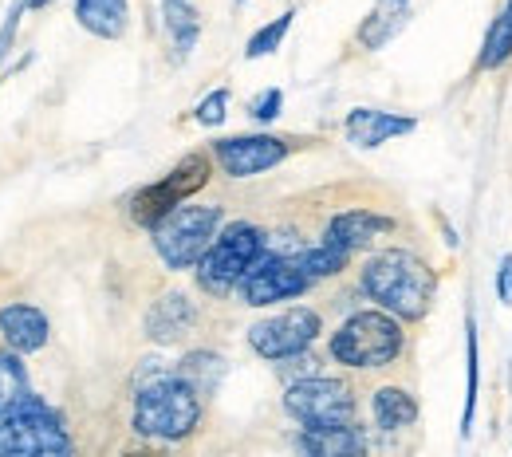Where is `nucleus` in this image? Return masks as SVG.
Here are the masks:
<instances>
[{"mask_svg": "<svg viewBox=\"0 0 512 457\" xmlns=\"http://www.w3.org/2000/svg\"><path fill=\"white\" fill-rule=\"evenodd\" d=\"M363 292L394 320H422L434 304L438 280L422 257L406 249H386L363 264Z\"/></svg>", "mask_w": 512, "mask_h": 457, "instance_id": "f257e3e1", "label": "nucleus"}, {"mask_svg": "<svg viewBox=\"0 0 512 457\" xmlns=\"http://www.w3.org/2000/svg\"><path fill=\"white\" fill-rule=\"evenodd\" d=\"M197 418H201V394L178 375L150 367L134 394V430L154 442H178L197 426Z\"/></svg>", "mask_w": 512, "mask_h": 457, "instance_id": "f03ea898", "label": "nucleus"}, {"mask_svg": "<svg viewBox=\"0 0 512 457\" xmlns=\"http://www.w3.org/2000/svg\"><path fill=\"white\" fill-rule=\"evenodd\" d=\"M0 457H75L64 418L36 394L0 414Z\"/></svg>", "mask_w": 512, "mask_h": 457, "instance_id": "7ed1b4c3", "label": "nucleus"}, {"mask_svg": "<svg viewBox=\"0 0 512 457\" xmlns=\"http://www.w3.org/2000/svg\"><path fill=\"white\" fill-rule=\"evenodd\" d=\"M268 233L256 229L253 221H233L217 233V241L209 245V253L197 264V284L209 296H229L233 288L245 284V276L253 272L264 257Z\"/></svg>", "mask_w": 512, "mask_h": 457, "instance_id": "20e7f679", "label": "nucleus"}, {"mask_svg": "<svg viewBox=\"0 0 512 457\" xmlns=\"http://www.w3.org/2000/svg\"><path fill=\"white\" fill-rule=\"evenodd\" d=\"M402 351V327L390 312H355L331 335V355L343 367H386Z\"/></svg>", "mask_w": 512, "mask_h": 457, "instance_id": "39448f33", "label": "nucleus"}, {"mask_svg": "<svg viewBox=\"0 0 512 457\" xmlns=\"http://www.w3.org/2000/svg\"><path fill=\"white\" fill-rule=\"evenodd\" d=\"M221 209L217 205H182L154 229V249L170 268H193L217 241Z\"/></svg>", "mask_w": 512, "mask_h": 457, "instance_id": "423d86ee", "label": "nucleus"}, {"mask_svg": "<svg viewBox=\"0 0 512 457\" xmlns=\"http://www.w3.org/2000/svg\"><path fill=\"white\" fill-rule=\"evenodd\" d=\"M209 182V158L205 154H186L162 182L138 190L130 201V217L142 225V229H158L174 209H182V201L193 197L197 190H205Z\"/></svg>", "mask_w": 512, "mask_h": 457, "instance_id": "0eeeda50", "label": "nucleus"}, {"mask_svg": "<svg viewBox=\"0 0 512 457\" xmlns=\"http://www.w3.org/2000/svg\"><path fill=\"white\" fill-rule=\"evenodd\" d=\"M284 410L304 426V430H320V426H351L355 422V394L343 379H300L284 394Z\"/></svg>", "mask_w": 512, "mask_h": 457, "instance_id": "6e6552de", "label": "nucleus"}, {"mask_svg": "<svg viewBox=\"0 0 512 457\" xmlns=\"http://www.w3.org/2000/svg\"><path fill=\"white\" fill-rule=\"evenodd\" d=\"M320 335V316L312 308H288L272 320H260L249 327V347H253L260 359H292V355H304Z\"/></svg>", "mask_w": 512, "mask_h": 457, "instance_id": "1a4fd4ad", "label": "nucleus"}, {"mask_svg": "<svg viewBox=\"0 0 512 457\" xmlns=\"http://www.w3.org/2000/svg\"><path fill=\"white\" fill-rule=\"evenodd\" d=\"M312 284H316V280L308 276L304 257H280V253H268V249H264L260 264H256L253 272L245 276V284H241V296H245V304H253V308H268V304L304 296Z\"/></svg>", "mask_w": 512, "mask_h": 457, "instance_id": "9d476101", "label": "nucleus"}, {"mask_svg": "<svg viewBox=\"0 0 512 457\" xmlns=\"http://www.w3.org/2000/svg\"><path fill=\"white\" fill-rule=\"evenodd\" d=\"M213 154L229 178H253L288 158V142L272 134H241V138H217Z\"/></svg>", "mask_w": 512, "mask_h": 457, "instance_id": "9b49d317", "label": "nucleus"}, {"mask_svg": "<svg viewBox=\"0 0 512 457\" xmlns=\"http://www.w3.org/2000/svg\"><path fill=\"white\" fill-rule=\"evenodd\" d=\"M390 229H394V221L383 217V213H375V209H347V213H335L327 221L323 245H331V249H339V253L351 257V253L367 249L371 241H379Z\"/></svg>", "mask_w": 512, "mask_h": 457, "instance_id": "f8f14e48", "label": "nucleus"}, {"mask_svg": "<svg viewBox=\"0 0 512 457\" xmlns=\"http://www.w3.org/2000/svg\"><path fill=\"white\" fill-rule=\"evenodd\" d=\"M197 324V308L186 292H166L154 300V308L146 312V335L154 343H178L186 339Z\"/></svg>", "mask_w": 512, "mask_h": 457, "instance_id": "ddd939ff", "label": "nucleus"}, {"mask_svg": "<svg viewBox=\"0 0 512 457\" xmlns=\"http://www.w3.org/2000/svg\"><path fill=\"white\" fill-rule=\"evenodd\" d=\"M0 335H4L8 351H16V355L40 351L48 343V316L32 304H4L0 308Z\"/></svg>", "mask_w": 512, "mask_h": 457, "instance_id": "4468645a", "label": "nucleus"}, {"mask_svg": "<svg viewBox=\"0 0 512 457\" xmlns=\"http://www.w3.org/2000/svg\"><path fill=\"white\" fill-rule=\"evenodd\" d=\"M414 131V119L406 115H390V111H375V107H359L347 115V142H355L359 150H375L398 134Z\"/></svg>", "mask_w": 512, "mask_h": 457, "instance_id": "2eb2a0df", "label": "nucleus"}, {"mask_svg": "<svg viewBox=\"0 0 512 457\" xmlns=\"http://www.w3.org/2000/svg\"><path fill=\"white\" fill-rule=\"evenodd\" d=\"M300 457H363L367 442L363 430L351 426H320V430H300Z\"/></svg>", "mask_w": 512, "mask_h": 457, "instance_id": "dca6fc26", "label": "nucleus"}, {"mask_svg": "<svg viewBox=\"0 0 512 457\" xmlns=\"http://www.w3.org/2000/svg\"><path fill=\"white\" fill-rule=\"evenodd\" d=\"M406 24H410V0H375V8L359 24V44L367 52H379Z\"/></svg>", "mask_w": 512, "mask_h": 457, "instance_id": "f3484780", "label": "nucleus"}, {"mask_svg": "<svg viewBox=\"0 0 512 457\" xmlns=\"http://www.w3.org/2000/svg\"><path fill=\"white\" fill-rule=\"evenodd\" d=\"M75 20L99 40H119L130 24V8L127 0H75Z\"/></svg>", "mask_w": 512, "mask_h": 457, "instance_id": "a211bd4d", "label": "nucleus"}, {"mask_svg": "<svg viewBox=\"0 0 512 457\" xmlns=\"http://www.w3.org/2000/svg\"><path fill=\"white\" fill-rule=\"evenodd\" d=\"M162 24H166V32L174 40V52L186 60L193 52V44H197V36H201L197 8H193L190 0H162Z\"/></svg>", "mask_w": 512, "mask_h": 457, "instance_id": "6ab92c4d", "label": "nucleus"}, {"mask_svg": "<svg viewBox=\"0 0 512 457\" xmlns=\"http://www.w3.org/2000/svg\"><path fill=\"white\" fill-rule=\"evenodd\" d=\"M225 371H229V363L217 355V351H190L182 363H178V379L182 383H190L197 394H213L221 387V379H225Z\"/></svg>", "mask_w": 512, "mask_h": 457, "instance_id": "aec40b11", "label": "nucleus"}, {"mask_svg": "<svg viewBox=\"0 0 512 457\" xmlns=\"http://www.w3.org/2000/svg\"><path fill=\"white\" fill-rule=\"evenodd\" d=\"M509 56H512V0H505L501 16H493V24H489V32H485L477 67H481V71H497V67L509 64Z\"/></svg>", "mask_w": 512, "mask_h": 457, "instance_id": "412c9836", "label": "nucleus"}, {"mask_svg": "<svg viewBox=\"0 0 512 457\" xmlns=\"http://www.w3.org/2000/svg\"><path fill=\"white\" fill-rule=\"evenodd\" d=\"M371 410H375V422H379L383 430H402V426H410V422L418 418L414 394L402 391V387H383V391H375Z\"/></svg>", "mask_w": 512, "mask_h": 457, "instance_id": "4be33fe9", "label": "nucleus"}, {"mask_svg": "<svg viewBox=\"0 0 512 457\" xmlns=\"http://www.w3.org/2000/svg\"><path fill=\"white\" fill-rule=\"evenodd\" d=\"M28 371L16 359V351H0V414L8 406H16L20 398H28Z\"/></svg>", "mask_w": 512, "mask_h": 457, "instance_id": "5701e85b", "label": "nucleus"}, {"mask_svg": "<svg viewBox=\"0 0 512 457\" xmlns=\"http://www.w3.org/2000/svg\"><path fill=\"white\" fill-rule=\"evenodd\" d=\"M288 28H292V12H280L272 24H264L260 32H256L253 40H249V48H245V56L249 60H260V56H272L276 48H280V40L288 36Z\"/></svg>", "mask_w": 512, "mask_h": 457, "instance_id": "b1692460", "label": "nucleus"}, {"mask_svg": "<svg viewBox=\"0 0 512 457\" xmlns=\"http://www.w3.org/2000/svg\"><path fill=\"white\" fill-rule=\"evenodd\" d=\"M347 253H339V249H331V245H312V249H304V268H308V276L312 280H323V276H339L343 268H347Z\"/></svg>", "mask_w": 512, "mask_h": 457, "instance_id": "393cba45", "label": "nucleus"}, {"mask_svg": "<svg viewBox=\"0 0 512 457\" xmlns=\"http://www.w3.org/2000/svg\"><path fill=\"white\" fill-rule=\"evenodd\" d=\"M469 335V387H465V414H461V438L469 434V426H473V406H477V327H473V316H469V327H465Z\"/></svg>", "mask_w": 512, "mask_h": 457, "instance_id": "a878e982", "label": "nucleus"}, {"mask_svg": "<svg viewBox=\"0 0 512 457\" xmlns=\"http://www.w3.org/2000/svg\"><path fill=\"white\" fill-rule=\"evenodd\" d=\"M225 107H229V91H213V95H205V99L197 103V111H193V115H197V123H201V127H221V123H225V115H229Z\"/></svg>", "mask_w": 512, "mask_h": 457, "instance_id": "bb28decb", "label": "nucleus"}, {"mask_svg": "<svg viewBox=\"0 0 512 457\" xmlns=\"http://www.w3.org/2000/svg\"><path fill=\"white\" fill-rule=\"evenodd\" d=\"M280 107H284V91L268 87V91H264V95L253 103V119H256V123H272V119L280 115Z\"/></svg>", "mask_w": 512, "mask_h": 457, "instance_id": "cd10ccee", "label": "nucleus"}, {"mask_svg": "<svg viewBox=\"0 0 512 457\" xmlns=\"http://www.w3.org/2000/svg\"><path fill=\"white\" fill-rule=\"evenodd\" d=\"M497 296H501L505 308H512V253L497 268Z\"/></svg>", "mask_w": 512, "mask_h": 457, "instance_id": "c85d7f7f", "label": "nucleus"}, {"mask_svg": "<svg viewBox=\"0 0 512 457\" xmlns=\"http://www.w3.org/2000/svg\"><path fill=\"white\" fill-rule=\"evenodd\" d=\"M44 4H52V0H24V8H44Z\"/></svg>", "mask_w": 512, "mask_h": 457, "instance_id": "c756f323", "label": "nucleus"}, {"mask_svg": "<svg viewBox=\"0 0 512 457\" xmlns=\"http://www.w3.org/2000/svg\"><path fill=\"white\" fill-rule=\"evenodd\" d=\"M127 457H154V454H127Z\"/></svg>", "mask_w": 512, "mask_h": 457, "instance_id": "7c9ffc66", "label": "nucleus"}]
</instances>
